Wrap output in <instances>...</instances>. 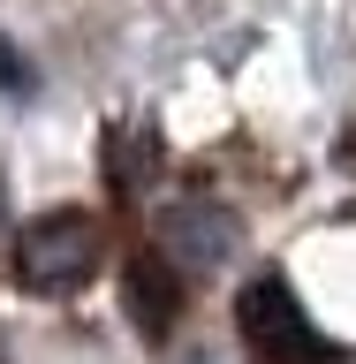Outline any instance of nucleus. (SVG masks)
I'll return each mask as SVG.
<instances>
[{
  "label": "nucleus",
  "mask_w": 356,
  "mask_h": 364,
  "mask_svg": "<svg viewBox=\"0 0 356 364\" xmlns=\"http://www.w3.org/2000/svg\"><path fill=\"white\" fill-rule=\"evenodd\" d=\"M99 220L91 213H38L16 235V281L31 296H68L99 273Z\"/></svg>",
  "instance_id": "1"
},
{
  "label": "nucleus",
  "mask_w": 356,
  "mask_h": 364,
  "mask_svg": "<svg viewBox=\"0 0 356 364\" xmlns=\"http://www.w3.org/2000/svg\"><path fill=\"white\" fill-rule=\"evenodd\" d=\"M235 318H243V341H250L258 364H341L281 273H258V281L235 296Z\"/></svg>",
  "instance_id": "2"
},
{
  "label": "nucleus",
  "mask_w": 356,
  "mask_h": 364,
  "mask_svg": "<svg viewBox=\"0 0 356 364\" xmlns=\"http://www.w3.org/2000/svg\"><path fill=\"white\" fill-rule=\"evenodd\" d=\"M235 243H243V228H235V213H220V205H167L159 213V250L175 258L182 273H220L227 258H235Z\"/></svg>",
  "instance_id": "3"
},
{
  "label": "nucleus",
  "mask_w": 356,
  "mask_h": 364,
  "mask_svg": "<svg viewBox=\"0 0 356 364\" xmlns=\"http://www.w3.org/2000/svg\"><path fill=\"white\" fill-rule=\"evenodd\" d=\"M175 258H167V250H152V258H136L129 266V311H136V326H144V334H167V326H175L182 318V281H175Z\"/></svg>",
  "instance_id": "4"
},
{
  "label": "nucleus",
  "mask_w": 356,
  "mask_h": 364,
  "mask_svg": "<svg viewBox=\"0 0 356 364\" xmlns=\"http://www.w3.org/2000/svg\"><path fill=\"white\" fill-rule=\"evenodd\" d=\"M107 152H114V167H107L114 190H136V175H152V129H114Z\"/></svg>",
  "instance_id": "5"
},
{
  "label": "nucleus",
  "mask_w": 356,
  "mask_h": 364,
  "mask_svg": "<svg viewBox=\"0 0 356 364\" xmlns=\"http://www.w3.org/2000/svg\"><path fill=\"white\" fill-rule=\"evenodd\" d=\"M0 91H31V61H16V53H8V46H0Z\"/></svg>",
  "instance_id": "6"
}]
</instances>
